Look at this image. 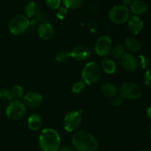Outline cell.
<instances>
[{
    "label": "cell",
    "mask_w": 151,
    "mask_h": 151,
    "mask_svg": "<svg viewBox=\"0 0 151 151\" xmlns=\"http://www.w3.org/2000/svg\"><path fill=\"white\" fill-rule=\"evenodd\" d=\"M140 151H151L150 150H140Z\"/></svg>",
    "instance_id": "d590c367"
},
{
    "label": "cell",
    "mask_w": 151,
    "mask_h": 151,
    "mask_svg": "<svg viewBox=\"0 0 151 151\" xmlns=\"http://www.w3.org/2000/svg\"><path fill=\"white\" fill-rule=\"evenodd\" d=\"M129 10H131V11L134 14H135V16H139V15L143 14L147 11V6L146 3L143 1L137 0L131 4Z\"/></svg>",
    "instance_id": "e0dca14e"
},
{
    "label": "cell",
    "mask_w": 151,
    "mask_h": 151,
    "mask_svg": "<svg viewBox=\"0 0 151 151\" xmlns=\"http://www.w3.org/2000/svg\"><path fill=\"white\" fill-rule=\"evenodd\" d=\"M124 47L126 50L131 52H138L141 50V44L137 39L134 38H128L125 41Z\"/></svg>",
    "instance_id": "d6986e66"
},
{
    "label": "cell",
    "mask_w": 151,
    "mask_h": 151,
    "mask_svg": "<svg viewBox=\"0 0 151 151\" xmlns=\"http://www.w3.org/2000/svg\"><path fill=\"white\" fill-rule=\"evenodd\" d=\"M121 66L127 72H134L138 66L137 59L131 53H125L120 58Z\"/></svg>",
    "instance_id": "8fae6325"
},
{
    "label": "cell",
    "mask_w": 151,
    "mask_h": 151,
    "mask_svg": "<svg viewBox=\"0 0 151 151\" xmlns=\"http://www.w3.org/2000/svg\"><path fill=\"white\" fill-rule=\"evenodd\" d=\"M134 1V0H122V3L123 5L126 6L128 7V6H131V4Z\"/></svg>",
    "instance_id": "836d02e7"
},
{
    "label": "cell",
    "mask_w": 151,
    "mask_h": 151,
    "mask_svg": "<svg viewBox=\"0 0 151 151\" xmlns=\"http://www.w3.org/2000/svg\"><path fill=\"white\" fill-rule=\"evenodd\" d=\"M24 12L27 18H32L39 12L38 6L35 1H29L26 4L24 8Z\"/></svg>",
    "instance_id": "ffe728a7"
},
{
    "label": "cell",
    "mask_w": 151,
    "mask_h": 151,
    "mask_svg": "<svg viewBox=\"0 0 151 151\" xmlns=\"http://www.w3.org/2000/svg\"><path fill=\"white\" fill-rule=\"evenodd\" d=\"M128 28L131 33L137 35L139 33L143 28V22L138 16H132L127 21Z\"/></svg>",
    "instance_id": "5bb4252c"
},
{
    "label": "cell",
    "mask_w": 151,
    "mask_h": 151,
    "mask_svg": "<svg viewBox=\"0 0 151 151\" xmlns=\"http://www.w3.org/2000/svg\"><path fill=\"white\" fill-rule=\"evenodd\" d=\"M122 103H123V98L119 94V95L116 94V96L112 97L111 103L115 107H119V106H120L122 104Z\"/></svg>",
    "instance_id": "f546056e"
},
{
    "label": "cell",
    "mask_w": 151,
    "mask_h": 151,
    "mask_svg": "<svg viewBox=\"0 0 151 151\" xmlns=\"http://www.w3.org/2000/svg\"><path fill=\"white\" fill-rule=\"evenodd\" d=\"M100 69L106 73L111 75L116 72V64L114 60L109 58H104L100 62Z\"/></svg>",
    "instance_id": "2e32d148"
},
{
    "label": "cell",
    "mask_w": 151,
    "mask_h": 151,
    "mask_svg": "<svg viewBox=\"0 0 151 151\" xmlns=\"http://www.w3.org/2000/svg\"><path fill=\"white\" fill-rule=\"evenodd\" d=\"M101 91L105 96L112 98L117 94L118 89L114 84L111 83H106L102 86Z\"/></svg>",
    "instance_id": "ac0fdd59"
},
{
    "label": "cell",
    "mask_w": 151,
    "mask_h": 151,
    "mask_svg": "<svg viewBox=\"0 0 151 151\" xmlns=\"http://www.w3.org/2000/svg\"><path fill=\"white\" fill-rule=\"evenodd\" d=\"M10 91H11L13 99L15 98L16 100H19L21 98H23L24 95V94L23 88L19 85H16L12 87Z\"/></svg>",
    "instance_id": "603a6c76"
},
{
    "label": "cell",
    "mask_w": 151,
    "mask_h": 151,
    "mask_svg": "<svg viewBox=\"0 0 151 151\" xmlns=\"http://www.w3.org/2000/svg\"><path fill=\"white\" fill-rule=\"evenodd\" d=\"M61 3V0H46V4L47 7L50 9L57 10L59 8Z\"/></svg>",
    "instance_id": "83f0119b"
},
{
    "label": "cell",
    "mask_w": 151,
    "mask_h": 151,
    "mask_svg": "<svg viewBox=\"0 0 151 151\" xmlns=\"http://www.w3.org/2000/svg\"><path fill=\"white\" fill-rule=\"evenodd\" d=\"M150 137H151V125H150Z\"/></svg>",
    "instance_id": "8d00e7d4"
},
{
    "label": "cell",
    "mask_w": 151,
    "mask_h": 151,
    "mask_svg": "<svg viewBox=\"0 0 151 151\" xmlns=\"http://www.w3.org/2000/svg\"><path fill=\"white\" fill-rule=\"evenodd\" d=\"M71 57L78 61L86 60L91 55V50L88 47L84 45H79L72 49L70 52Z\"/></svg>",
    "instance_id": "7c38bea8"
},
{
    "label": "cell",
    "mask_w": 151,
    "mask_h": 151,
    "mask_svg": "<svg viewBox=\"0 0 151 151\" xmlns=\"http://www.w3.org/2000/svg\"><path fill=\"white\" fill-rule=\"evenodd\" d=\"M145 83L148 87L151 88V69H148L146 71L144 77Z\"/></svg>",
    "instance_id": "1f68e13d"
},
{
    "label": "cell",
    "mask_w": 151,
    "mask_h": 151,
    "mask_svg": "<svg viewBox=\"0 0 151 151\" xmlns=\"http://www.w3.org/2000/svg\"><path fill=\"white\" fill-rule=\"evenodd\" d=\"M137 63H138V66H139L142 69H147V66H149L148 58L144 55H140L139 56V58L137 59Z\"/></svg>",
    "instance_id": "4316f807"
},
{
    "label": "cell",
    "mask_w": 151,
    "mask_h": 151,
    "mask_svg": "<svg viewBox=\"0 0 151 151\" xmlns=\"http://www.w3.org/2000/svg\"><path fill=\"white\" fill-rule=\"evenodd\" d=\"M39 145L42 151H58L60 146V137L52 128H45L41 132Z\"/></svg>",
    "instance_id": "7a4b0ae2"
},
{
    "label": "cell",
    "mask_w": 151,
    "mask_h": 151,
    "mask_svg": "<svg viewBox=\"0 0 151 151\" xmlns=\"http://www.w3.org/2000/svg\"><path fill=\"white\" fill-rule=\"evenodd\" d=\"M119 95L122 98L128 100H137L140 98L142 94V88L134 82H125L121 86L119 90Z\"/></svg>",
    "instance_id": "5b68a950"
},
{
    "label": "cell",
    "mask_w": 151,
    "mask_h": 151,
    "mask_svg": "<svg viewBox=\"0 0 151 151\" xmlns=\"http://www.w3.org/2000/svg\"><path fill=\"white\" fill-rule=\"evenodd\" d=\"M72 144L74 149L78 151H96L99 147L97 139L90 133L84 131L74 134Z\"/></svg>",
    "instance_id": "6da1fadb"
},
{
    "label": "cell",
    "mask_w": 151,
    "mask_h": 151,
    "mask_svg": "<svg viewBox=\"0 0 151 151\" xmlns=\"http://www.w3.org/2000/svg\"><path fill=\"white\" fill-rule=\"evenodd\" d=\"M0 99L3 101H12L13 100V97L10 89L3 88L0 89Z\"/></svg>",
    "instance_id": "cb8c5ba5"
},
{
    "label": "cell",
    "mask_w": 151,
    "mask_h": 151,
    "mask_svg": "<svg viewBox=\"0 0 151 151\" xmlns=\"http://www.w3.org/2000/svg\"><path fill=\"white\" fill-rule=\"evenodd\" d=\"M43 101V97L41 94L37 91H29L23 97V103L26 106L30 108H36L41 106Z\"/></svg>",
    "instance_id": "30bf717a"
},
{
    "label": "cell",
    "mask_w": 151,
    "mask_h": 151,
    "mask_svg": "<svg viewBox=\"0 0 151 151\" xmlns=\"http://www.w3.org/2000/svg\"><path fill=\"white\" fill-rule=\"evenodd\" d=\"M44 19V14L42 12H38L34 17H32V19L30 21V25L37 24L40 23Z\"/></svg>",
    "instance_id": "f1b7e54d"
},
{
    "label": "cell",
    "mask_w": 151,
    "mask_h": 151,
    "mask_svg": "<svg viewBox=\"0 0 151 151\" xmlns=\"http://www.w3.org/2000/svg\"><path fill=\"white\" fill-rule=\"evenodd\" d=\"M112 48L111 39L107 35L100 37L94 45V51L96 54L100 57L105 58L109 55Z\"/></svg>",
    "instance_id": "9c48e42d"
},
{
    "label": "cell",
    "mask_w": 151,
    "mask_h": 151,
    "mask_svg": "<svg viewBox=\"0 0 151 151\" xmlns=\"http://www.w3.org/2000/svg\"><path fill=\"white\" fill-rule=\"evenodd\" d=\"M27 125L29 129L32 131H37L42 127L43 120L41 116L38 114H32L29 116Z\"/></svg>",
    "instance_id": "9a60e30c"
},
{
    "label": "cell",
    "mask_w": 151,
    "mask_h": 151,
    "mask_svg": "<svg viewBox=\"0 0 151 151\" xmlns=\"http://www.w3.org/2000/svg\"><path fill=\"white\" fill-rule=\"evenodd\" d=\"M83 0H63V5L66 9H74L79 8L83 4Z\"/></svg>",
    "instance_id": "7402d4cb"
},
{
    "label": "cell",
    "mask_w": 151,
    "mask_h": 151,
    "mask_svg": "<svg viewBox=\"0 0 151 151\" xmlns=\"http://www.w3.org/2000/svg\"><path fill=\"white\" fill-rule=\"evenodd\" d=\"M101 69L95 62H89L84 66L82 72L83 81L88 85L95 84L100 81Z\"/></svg>",
    "instance_id": "3957f363"
},
{
    "label": "cell",
    "mask_w": 151,
    "mask_h": 151,
    "mask_svg": "<svg viewBox=\"0 0 151 151\" xmlns=\"http://www.w3.org/2000/svg\"><path fill=\"white\" fill-rule=\"evenodd\" d=\"M26 111V106L23 102L19 100H13L6 109V114L7 117L13 120H18L24 117Z\"/></svg>",
    "instance_id": "8992f818"
},
{
    "label": "cell",
    "mask_w": 151,
    "mask_h": 151,
    "mask_svg": "<svg viewBox=\"0 0 151 151\" xmlns=\"http://www.w3.org/2000/svg\"><path fill=\"white\" fill-rule=\"evenodd\" d=\"M67 13H68V9H66L65 7H60V9H58L56 16H57V17L59 19L63 20V19H64L66 17Z\"/></svg>",
    "instance_id": "4dcf8cb0"
},
{
    "label": "cell",
    "mask_w": 151,
    "mask_h": 151,
    "mask_svg": "<svg viewBox=\"0 0 151 151\" xmlns=\"http://www.w3.org/2000/svg\"><path fill=\"white\" fill-rule=\"evenodd\" d=\"M82 116L80 112L71 111L65 116L63 119V126L68 132H74L81 125Z\"/></svg>",
    "instance_id": "ba28073f"
},
{
    "label": "cell",
    "mask_w": 151,
    "mask_h": 151,
    "mask_svg": "<svg viewBox=\"0 0 151 151\" xmlns=\"http://www.w3.org/2000/svg\"><path fill=\"white\" fill-rule=\"evenodd\" d=\"M30 26L29 18L23 14H16L9 22V29L13 35H19L26 32Z\"/></svg>",
    "instance_id": "277c9868"
},
{
    "label": "cell",
    "mask_w": 151,
    "mask_h": 151,
    "mask_svg": "<svg viewBox=\"0 0 151 151\" xmlns=\"http://www.w3.org/2000/svg\"><path fill=\"white\" fill-rule=\"evenodd\" d=\"M111 52L115 58H121L125 53V48L123 44H117L112 47Z\"/></svg>",
    "instance_id": "44dd1931"
},
{
    "label": "cell",
    "mask_w": 151,
    "mask_h": 151,
    "mask_svg": "<svg viewBox=\"0 0 151 151\" xmlns=\"http://www.w3.org/2000/svg\"><path fill=\"white\" fill-rule=\"evenodd\" d=\"M38 36L43 40H50L55 35V29L51 24L48 22H43L40 24L37 29Z\"/></svg>",
    "instance_id": "4fadbf2b"
},
{
    "label": "cell",
    "mask_w": 151,
    "mask_h": 151,
    "mask_svg": "<svg viewBox=\"0 0 151 151\" xmlns=\"http://www.w3.org/2000/svg\"><path fill=\"white\" fill-rule=\"evenodd\" d=\"M86 83L83 81H78L75 83L72 87V91L74 94H81L85 89Z\"/></svg>",
    "instance_id": "484cf974"
},
{
    "label": "cell",
    "mask_w": 151,
    "mask_h": 151,
    "mask_svg": "<svg viewBox=\"0 0 151 151\" xmlns=\"http://www.w3.org/2000/svg\"><path fill=\"white\" fill-rule=\"evenodd\" d=\"M109 17L113 23L121 24L126 22L130 18V10L125 5L114 6L109 10Z\"/></svg>",
    "instance_id": "52a82bcc"
},
{
    "label": "cell",
    "mask_w": 151,
    "mask_h": 151,
    "mask_svg": "<svg viewBox=\"0 0 151 151\" xmlns=\"http://www.w3.org/2000/svg\"><path fill=\"white\" fill-rule=\"evenodd\" d=\"M59 151H75L74 147L72 146L69 145H64L62 147L59 148Z\"/></svg>",
    "instance_id": "d6a6232c"
},
{
    "label": "cell",
    "mask_w": 151,
    "mask_h": 151,
    "mask_svg": "<svg viewBox=\"0 0 151 151\" xmlns=\"http://www.w3.org/2000/svg\"><path fill=\"white\" fill-rule=\"evenodd\" d=\"M72 58L71 57V54L69 52H60L58 53L55 56V60L58 62H60V63H64V62H67L68 60H69Z\"/></svg>",
    "instance_id": "d4e9b609"
},
{
    "label": "cell",
    "mask_w": 151,
    "mask_h": 151,
    "mask_svg": "<svg viewBox=\"0 0 151 151\" xmlns=\"http://www.w3.org/2000/svg\"><path fill=\"white\" fill-rule=\"evenodd\" d=\"M147 116H148L149 119H151V107L148 108V109H147Z\"/></svg>",
    "instance_id": "e575fe53"
}]
</instances>
